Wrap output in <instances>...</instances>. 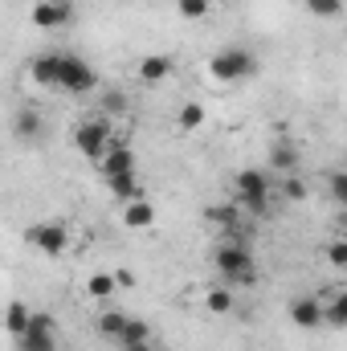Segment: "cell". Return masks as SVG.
Masks as SVG:
<instances>
[{"label": "cell", "mask_w": 347, "mask_h": 351, "mask_svg": "<svg viewBox=\"0 0 347 351\" xmlns=\"http://www.w3.org/2000/svg\"><path fill=\"white\" fill-rule=\"evenodd\" d=\"M217 274L225 278V286H254L258 282V258L250 250V237L237 229V233H225L217 254H213Z\"/></svg>", "instance_id": "1"}, {"label": "cell", "mask_w": 347, "mask_h": 351, "mask_svg": "<svg viewBox=\"0 0 347 351\" xmlns=\"http://www.w3.org/2000/svg\"><path fill=\"white\" fill-rule=\"evenodd\" d=\"M208 74L217 82H246L258 74V58L246 49V45H225L221 53L208 58Z\"/></svg>", "instance_id": "2"}, {"label": "cell", "mask_w": 347, "mask_h": 351, "mask_svg": "<svg viewBox=\"0 0 347 351\" xmlns=\"http://www.w3.org/2000/svg\"><path fill=\"white\" fill-rule=\"evenodd\" d=\"M110 143H115V131H110V119H106V114H94V119H86V123L74 131V147L86 156L90 164H98V160L110 152Z\"/></svg>", "instance_id": "3"}, {"label": "cell", "mask_w": 347, "mask_h": 351, "mask_svg": "<svg viewBox=\"0 0 347 351\" xmlns=\"http://www.w3.org/2000/svg\"><path fill=\"white\" fill-rule=\"evenodd\" d=\"M233 192H237V204L246 213H265L270 208V172L261 168H241L233 180Z\"/></svg>", "instance_id": "4"}, {"label": "cell", "mask_w": 347, "mask_h": 351, "mask_svg": "<svg viewBox=\"0 0 347 351\" xmlns=\"http://www.w3.org/2000/svg\"><path fill=\"white\" fill-rule=\"evenodd\" d=\"M94 86H98V74H94V66H90L86 58L62 53V78H58V90H66V94H90Z\"/></svg>", "instance_id": "5"}, {"label": "cell", "mask_w": 347, "mask_h": 351, "mask_svg": "<svg viewBox=\"0 0 347 351\" xmlns=\"http://www.w3.org/2000/svg\"><path fill=\"white\" fill-rule=\"evenodd\" d=\"M29 241H33V250H41L45 258H62L66 250H70V229L62 225V221H41V225H29V233H25Z\"/></svg>", "instance_id": "6"}, {"label": "cell", "mask_w": 347, "mask_h": 351, "mask_svg": "<svg viewBox=\"0 0 347 351\" xmlns=\"http://www.w3.org/2000/svg\"><path fill=\"white\" fill-rule=\"evenodd\" d=\"M21 351H58V323L45 315V311H33V323L29 331L16 339Z\"/></svg>", "instance_id": "7"}, {"label": "cell", "mask_w": 347, "mask_h": 351, "mask_svg": "<svg viewBox=\"0 0 347 351\" xmlns=\"http://www.w3.org/2000/svg\"><path fill=\"white\" fill-rule=\"evenodd\" d=\"M74 21V4L66 0H33V25L37 29H66Z\"/></svg>", "instance_id": "8"}, {"label": "cell", "mask_w": 347, "mask_h": 351, "mask_svg": "<svg viewBox=\"0 0 347 351\" xmlns=\"http://www.w3.org/2000/svg\"><path fill=\"white\" fill-rule=\"evenodd\" d=\"M290 323L302 327V331H315L319 323H327V302H319V298H311V294L290 298Z\"/></svg>", "instance_id": "9"}, {"label": "cell", "mask_w": 347, "mask_h": 351, "mask_svg": "<svg viewBox=\"0 0 347 351\" xmlns=\"http://www.w3.org/2000/svg\"><path fill=\"white\" fill-rule=\"evenodd\" d=\"M94 168H98V176H102V180H115V176H131V172H135V152H131L123 139H115V143H110V152H106V156H102Z\"/></svg>", "instance_id": "10"}, {"label": "cell", "mask_w": 347, "mask_h": 351, "mask_svg": "<svg viewBox=\"0 0 347 351\" xmlns=\"http://www.w3.org/2000/svg\"><path fill=\"white\" fill-rule=\"evenodd\" d=\"M270 172H282V176L298 172V143L294 139H274L270 143Z\"/></svg>", "instance_id": "11"}, {"label": "cell", "mask_w": 347, "mask_h": 351, "mask_svg": "<svg viewBox=\"0 0 347 351\" xmlns=\"http://www.w3.org/2000/svg\"><path fill=\"white\" fill-rule=\"evenodd\" d=\"M172 58L168 53H147L143 62H139V82L143 86H160V82H168L172 78Z\"/></svg>", "instance_id": "12"}, {"label": "cell", "mask_w": 347, "mask_h": 351, "mask_svg": "<svg viewBox=\"0 0 347 351\" xmlns=\"http://www.w3.org/2000/svg\"><path fill=\"white\" fill-rule=\"evenodd\" d=\"M29 74H33L37 86H58V78H62V53H37L29 62Z\"/></svg>", "instance_id": "13"}, {"label": "cell", "mask_w": 347, "mask_h": 351, "mask_svg": "<svg viewBox=\"0 0 347 351\" xmlns=\"http://www.w3.org/2000/svg\"><path fill=\"white\" fill-rule=\"evenodd\" d=\"M204 221L217 225L221 237H225V233H237V229H241V208H237V204H208V208H204Z\"/></svg>", "instance_id": "14"}, {"label": "cell", "mask_w": 347, "mask_h": 351, "mask_svg": "<svg viewBox=\"0 0 347 351\" xmlns=\"http://www.w3.org/2000/svg\"><path fill=\"white\" fill-rule=\"evenodd\" d=\"M106 192L119 200V204H131V200H143V184H139V176H115V180H106Z\"/></svg>", "instance_id": "15"}, {"label": "cell", "mask_w": 347, "mask_h": 351, "mask_svg": "<svg viewBox=\"0 0 347 351\" xmlns=\"http://www.w3.org/2000/svg\"><path fill=\"white\" fill-rule=\"evenodd\" d=\"M123 225L127 229H152L156 225V208L147 200H131V204H123Z\"/></svg>", "instance_id": "16"}, {"label": "cell", "mask_w": 347, "mask_h": 351, "mask_svg": "<svg viewBox=\"0 0 347 351\" xmlns=\"http://www.w3.org/2000/svg\"><path fill=\"white\" fill-rule=\"evenodd\" d=\"M127 323H131V319H127L123 311H110V306H106V311H102V315L94 319V327H98V335H102V339H115V343L123 339V331H127Z\"/></svg>", "instance_id": "17"}, {"label": "cell", "mask_w": 347, "mask_h": 351, "mask_svg": "<svg viewBox=\"0 0 347 351\" xmlns=\"http://www.w3.org/2000/svg\"><path fill=\"white\" fill-rule=\"evenodd\" d=\"M98 110H102L106 119H119V114L131 110V98H127L123 90H102V94H98Z\"/></svg>", "instance_id": "18"}, {"label": "cell", "mask_w": 347, "mask_h": 351, "mask_svg": "<svg viewBox=\"0 0 347 351\" xmlns=\"http://www.w3.org/2000/svg\"><path fill=\"white\" fill-rule=\"evenodd\" d=\"M12 131H16V139L33 143V139L41 135V114H37V110H21V114H16V123H12Z\"/></svg>", "instance_id": "19"}, {"label": "cell", "mask_w": 347, "mask_h": 351, "mask_svg": "<svg viewBox=\"0 0 347 351\" xmlns=\"http://www.w3.org/2000/svg\"><path fill=\"white\" fill-rule=\"evenodd\" d=\"M29 323H33V311H29L25 302H8V335L21 339V335L29 331Z\"/></svg>", "instance_id": "20"}, {"label": "cell", "mask_w": 347, "mask_h": 351, "mask_svg": "<svg viewBox=\"0 0 347 351\" xmlns=\"http://www.w3.org/2000/svg\"><path fill=\"white\" fill-rule=\"evenodd\" d=\"M86 290H90V298L110 302V298H115V290H119V278H115V274H94V278L86 282Z\"/></svg>", "instance_id": "21"}, {"label": "cell", "mask_w": 347, "mask_h": 351, "mask_svg": "<svg viewBox=\"0 0 347 351\" xmlns=\"http://www.w3.org/2000/svg\"><path fill=\"white\" fill-rule=\"evenodd\" d=\"M302 8L319 21H339L344 16V0H302Z\"/></svg>", "instance_id": "22"}, {"label": "cell", "mask_w": 347, "mask_h": 351, "mask_svg": "<svg viewBox=\"0 0 347 351\" xmlns=\"http://www.w3.org/2000/svg\"><path fill=\"white\" fill-rule=\"evenodd\" d=\"M204 306H208L213 315H229V311H233V286H221V290H208V298H204Z\"/></svg>", "instance_id": "23"}, {"label": "cell", "mask_w": 347, "mask_h": 351, "mask_svg": "<svg viewBox=\"0 0 347 351\" xmlns=\"http://www.w3.org/2000/svg\"><path fill=\"white\" fill-rule=\"evenodd\" d=\"M327 323H331V327H347V290H339V294L327 302Z\"/></svg>", "instance_id": "24"}, {"label": "cell", "mask_w": 347, "mask_h": 351, "mask_svg": "<svg viewBox=\"0 0 347 351\" xmlns=\"http://www.w3.org/2000/svg\"><path fill=\"white\" fill-rule=\"evenodd\" d=\"M200 123H204V106H200V102H184V106H180V127H184V131H196Z\"/></svg>", "instance_id": "25"}, {"label": "cell", "mask_w": 347, "mask_h": 351, "mask_svg": "<svg viewBox=\"0 0 347 351\" xmlns=\"http://www.w3.org/2000/svg\"><path fill=\"white\" fill-rule=\"evenodd\" d=\"M323 258H327V265H335V269H347V237L327 241V245H323Z\"/></svg>", "instance_id": "26"}, {"label": "cell", "mask_w": 347, "mask_h": 351, "mask_svg": "<svg viewBox=\"0 0 347 351\" xmlns=\"http://www.w3.org/2000/svg\"><path fill=\"white\" fill-rule=\"evenodd\" d=\"M139 339H152V327L143 323V319H131L127 323V331H123V339L119 343H139Z\"/></svg>", "instance_id": "27"}, {"label": "cell", "mask_w": 347, "mask_h": 351, "mask_svg": "<svg viewBox=\"0 0 347 351\" xmlns=\"http://www.w3.org/2000/svg\"><path fill=\"white\" fill-rule=\"evenodd\" d=\"M176 8H180L184 21H200L208 12V0H176Z\"/></svg>", "instance_id": "28"}, {"label": "cell", "mask_w": 347, "mask_h": 351, "mask_svg": "<svg viewBox=\"0 0 347 351\" xmlns=\"http://www.w3.org/2000/svg\"><path fill=\"white\" fill-rule=\"evenodd\" d=\"M282 192H286L290 200H307V184H302L298 176H286V180H282Z\"/></svg>", "instance_id": "29"}, {"label": "cell", "mask_w": 347, "mask_h": 351, "mask_svg": "<svg viewBox=\"0 0 347 351\" xmlns=\"http://www.w3.org/2000/svg\"><path fill=\"white\" fill-rule=\"evenodd\" d=\"M331 196L347 208V172H331Z\"/></svg>", "instance_id": "30"}, {"label": "cell", "mask_w": 347, "mask_h": 351, "mask_svg": "<svg viewBox=\"0 0 347 351\" xmlns=\"http://www.w3.org/2000/svg\"><path fill=\"white\" fill-rule=\"evenodd\" d=\"M115 278H119V286H135V274L131 269H115Z\"/></svg>", "instance_id": "31"}, {"label": "cell", "mask_w": 347, "mask_h": 351, "mask_svg": "<svg viewBox=\"0 0 347 351\" xmlns=\"http://www.w3.org/2000/svg\"><path fill=\"white\" fill-rule=\"evenodd\" d=\"M123 351H156L152 339H139V343H123Z\"/></svg>", "instance_id": "32"}, {"label": "cell", "mask_w": 347, "mask_h": 351, "mask_svg": "<svg viewBox=\"0 0 347 351\" xmlns=\"http://www.w3.org/2000/svg\"><path fill=\"white\" fill-rule=\"evenodd\" d=\"M339 225H344V237H347V208H344V221H339Z\"/></svg>", "instance_id": "33"}, {"label": "cell", "mask_w": 347, "mask_h": 351, "mask_svg": "<svg viewBox=\"0 0 347 351\" xmlns=\"http://www.w3.org/2000/svg\"><path fill=\"white\" fill-rule=\"evenodd\" d=\"M123 4H139V0H123Z\"/></svg>", "instance_id": "34"}, {"label": "cell", "mask_w": 347, "mask_h": 351, "mask_svg": "<svg viewBox=\"0 0 347 351\" xmlns=\"http://www.w3.org/2000/svg\"><path fill=\"white\" fill-rule=\"evenodd\" d=\"M62 4H66V0H62Z\"/></svg>", "instance_id": "35"}]
</instances>
